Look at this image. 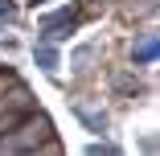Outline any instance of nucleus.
Here are the masks:
<instances>
[{"label":"nucleus","instance_id":"f257e3e1","mask_svg":"<svg viewBox=\"0 0 160 156\" xmlns=\"http://www.w3.org/2000/svg\"><path fill=\"white\" fill-rule=\"evenodd\" d=\"M49 140V119L37 111H29L21 123H17V128L12 132H4V136H0V156H21V152H33L37 144H45Z\"/></svg>","mask_w":160,"mask_h":156},{"label":"nucleus","instance_id":"20e7f679","mask_svg":"<svg viewBox=\"0 0 160 156\" xmlns=\"http://www.w3.org/2000/svg\"><path fill=\"white\" fill-rule=\"evenodd\" d=\"M37 62H41V70H45V74H58V53L49 49V41L37 45Z\"/></svg>","mask_w":160,"mask_h":156},{"label":"nucleus","instance_id":"39448f33","mask_svg":"<svg viewBox=\"0 0 160 156\" xmlns=\"http://www.w3.org/2000/svg\"><path fill=\"white\" fill-rule=\"evenodd\" d=\"M90 58H94V45H82V49H74L70 62H74V70H86V62H90Z\"/></svg>","mask_w":160,"mask_h":156},{"label":"nucleus","instance_id":"f03ea898","mask_svg":"<svg viewBox=\"0 0 160 156\" xmlns=\"http://www.w3.org/2000/svg\"><path fill=\"white\" fill-rule=\"evenodd\" d=\"M74 111H78V119L86 123L90 132H107V111H103V107H90L86 99H78V103H74Z\"/></svg>","mask_w":160,"mask_h":156},{"label":"nucleus","instance_id":"7ed1b4c3","mask_svg":"<svg viewBox=\"0 0 160 156\" xmlns=\"http://www.w3.org/2000/svg\"><path fill=\"white\" fill-rule=\"evenodd\" d=\"M156 33H144L136 45H132V62H136V66H152V62H156Z\"/></svg>","mask_w":160,"mask_h":156},{"label":"nucleus","instance_id":"423d86ee","mask_svg":"<svg viewBox=\"0 0 160 156\" xmlns=\"http://www.w3.org/2000/svg\"><path fill=\"white\" fill-rule=\"evenodd\" d=\"M86 156H123V152H119L115 144H107V148H99V144H90V148H86Z\"/></svg>","mask_w":160,"mask_h":156}]
</instances>
